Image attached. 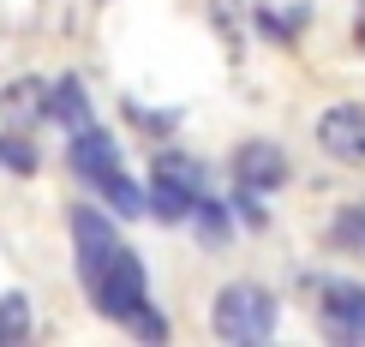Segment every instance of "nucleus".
<instances>
[{"mask_svg": "<svg viewBox=\"0 0 365 347\" xmlns=\"http://www.w3.org/2000/svg\"><path fill=\"white\" fill-rule=\"evenodd\" d=\"M0 162H6L12 174H36V162H42V156H36V144H30L24 132H12V126H6V132H0Z\"/></svg>", "mask_w": 365, "mask_h": 347, "instance_id": "4468645a", "label": "nucleus"}, {"mask_svg": "<svg viewBox=\"0 0 365 347\" xmlns=\"http://www.w3.org/2000/svg\"><path fill=\"white\" fill-rule=\"evenodd\" d=\"M0 120H6L12 132L48 120V84H42V78H12L6 90H0Z\"/></svg>", "mask_w": 365, "mask_h": 347, "instance_id": "0eeeda50", "label": "nucleus"}, {"mask_svg": "<svg viewBox=\"0 0 365 347\" xmlns=\"http://www.w3.org/2000/svg\"><path fill=\"white\" fill-rule=\"evenodd\" d=\"M156 174H174V180H186V186L204 192V168H197L192 156H174V150H168V156H156Z\"/></svg>", "mask_w": 365, "mask_h": 347, "instance_id": "dca6fc26", "label": "nucleus"}, {"mask_svg": "<svg viewBox=\"0 0 365 347\" xmlns=\"http://www.w3.org/2000/svg\"><path fill=\"white\" fill-rule=\"evenodd\" d=\"M317 311H324V329L347 347H365V288L359 281H317Z\"/></svg>", "mask_w": 365, "mask_h": 347, "instance_id": "20e7f679", "label": "nucleus"}, {"mask_svg": "<svg viewBox=\"0 0 365 347\" xmlns=\"http://www.w3.org/2000/svg\"><path fill=\"white\" fill-rule=\"evenodd\" d=\"M72 246H78V276H84V288L102 276V264L120 252V234H114V222L102 216V209H78L72 216Z\"/></svg>", "mask_w": 365, "mask_h": 347, "instance_id": "39448f33", "label": "nucleus"}, {"mask_svg": "<svg viewBox=\"0 0 365 347\" xmlns=\"http://www.w3.org/2000/svg\"><path fill=\"white\" fill-rule=\"evenodd\" d=\"M126 114L138 120V126H150V132H162V126H174V120H180V114H150V108H132V102H126Z\"/></svg>", "mask_w": 365, "mask_h": 347, "instance_id": "a211bd4d", "label": "nucleus"}, {"mask_svg": "<svg viewBox=\"0 0 365 347\" xmlns=\"http://www.w3.org/2000/svg\"><path fill=\"white\" fill-rule=\"evenodd\" d=\"M276 323H282V299L269 288H257V281H234L210 306V329L222 341H269Z\"/></svg>", "mask_w": 365, "mask_h": 347, "instance_id": "f257e3e1", "label": "nucleus"}, {"mask_svg": "<svg viewBox=\"0 0 365 347\" xmlns=\"http://www.w3.org/2000/svg\"><path fill=\"white\" fill-rule=\"evenodd\" d=\"M90 299H96V311H102V318H114V323L138 318V311L150 306V299H144V264L120 246L114 258L102 264V276L90 281Z\"/></svg>", "mask_w": 365, "mask_h": 347, "instance_id": "f03ea898", "label": "nucleus"}, {"mask_svg": "<svg viewBox=\"0 0 365 347\" xmlns=\"http://www.w3.org/2000/svg\"><path fill=\"white\" fill-rule=\"evenodd\" d=\"M186 222H197V234L210 239V246H222L227 234H234V222H227V204H216L210 192H197V204H192V216Z\"/></svg>", "mask_w": 365, "mask_h": 347, "instance_id": "f8f14e48", "label": "nucleus"}, {"mask_svg": "<svg viewBox=\"0 0 365 347\" xmlns=\"http://www.w3.org/2000/svg\"><path fill=\"white\" fill-rule=\"evenodd\" d=\"M336 246L341 252H365V204H347L336 216Z\"/></svg>", "mask_w": 365, "mask_h": 347, "instance_id": "2eb2a0df", "label": "nucleus"}, {"mask_svg": "<svg viewBox=\"0 0 365 347\" xmlns=\"http://www.w3.org/2000/svg\"><path fill=\"white\" fill-rule=\"evenodd\" d=\"M317 144H324V156L347 162V168H365V108H359V102L324 108V114H317Z\"/></svg>", "mask_w": 365, "mask_h": 347, "instance_id": "7ed1b4c3", "label": "nucleus"}, {"mask_svg": "<svg viewBox=\"0 0 365 347\" xmlns=\"http://www.w3.org/2000/svg\"><path fill=\"white\" fill-rule=\"evenodd\" d=\"M72 168H78L84 180H102L108 168H120V150L108 132H96V126H78L72 132Z\"/></svg>", "mask_w": 365, "mask_h": 347, "instance_id": "6e6552de", "label": "nucleus"}, {"mask_svg": "<svg viewBox=\"0 0 365 347\" xmlns=\"http://www.w3.org/2000/svg\"><path fill=\"white\" fill-rule=\"evenodd\" d=\"M30 329H36V311H30V299H24V294H0V347L30 341Z\"/></svg>", "mask_w": 365, "mask_h": 347, "instance_id": "9b49d317", "label": "nucleus"}, {"mask_svg": "<svg viewBox=\"0 0 365 347\" xmlns=\"http://www.w3.org/2000/svg\"><path fill=\"white\" fill-rule=\"evenodd\" d=\"M354 36H359V48H365V12H359V24H354Z\"/></svg>", "mask_w": 365, "mask_h": 347, "instance_id": "6ab92c4d", "label": "nucleus"}, {"mask_svg": "<svg viewBox=\"0 0 365 347\" xmlns=\"http://www.w3.org/2000/svg\"><path fill=\"white\" fill-rule=\"evenodd\" d=\"M126 329H138L144 341H162V318H156V311H150V306L138 311V318H126Z\"/></svg>", "mask_w": 365, "mask_h": 347, "instance_id": "f3484780", "label": "nucleus"}, {"mask_svg": "<svg viewBox=\"0 0 365 347\" xmlns=\"http://www.w3.org/2000/svg\"><path fill=\"white\" fill-rule=\"evenodd\" d=\"M96 186H102V192H108V204H114V209H120V216H126V222H132V216H144V192H138V186H132V180H126V174H120V168H108V174H102V180H96Z\"/></svg>", "mask_w": 365, "mask_h": 347, "instance_id": "ddd939ff", "label": "nucleus"}, {"mask_svg": "<svg viewBox=\"0 0 365 347\" xmlns=\"http://www.w3.org/2000/svg\"><path fill=\"white\" fill-rule=\"evenodd\" d=\"M48 120H60V126H72V132L90 126V96H84V84L72 78V72L60 84H48Z\"/></svg>", "mask_w": 365, "mask_h": 347, "instance_id": "9d476101", "label": "nucleus"}, {"mask_svg": "<svg viewBox=\"0 0 365 347\" xmlns=\"http://www.w3.org/2000/svg\"><path fill=\"white\" fill-rule=\"evenodd\" d=\"M192 204H197V186H186V180H174V174H156V186H150V198H144V216L186 222Z\"/></svg>", "mask_w": 365, "mask_h": 347, "instance_id": "1a4fd4ad", "label": "nucleus"}, {"mask_svg": "<svg viewBox=\"0 0 365 347\" xmlns=\"http://www.w3.org/2000/svg\"><path fill=\"white\" fill-rule=\"evenodd\" d=\"M234 180H240V192H276L282 180H287V156L276 144H240V156H234Z\"/></svg>", "mask_w": 365, "mask_h": 347, "instance_id": "423d86ee", "label": "nucleus"}]
</instances>
